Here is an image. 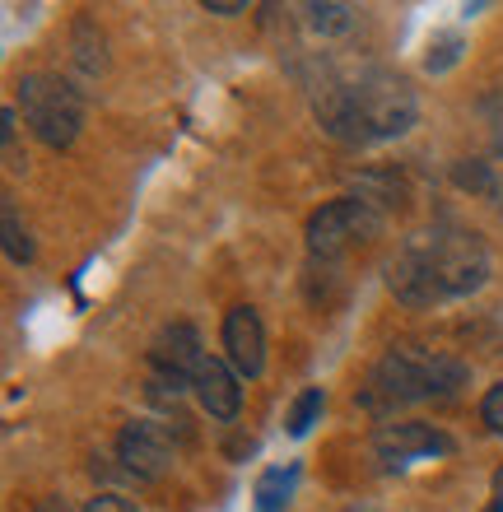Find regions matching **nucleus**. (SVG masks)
<instances>
[{"label":"nucleus","mask_w":503,"mask_h":512,"mask_svg":"<svg viewBox=\"0 0 503 512\" xmlns=\"http://www.w3.org/2000/svg\"><path fill=\"white\" fill-rule=\"evenodd\" d=\"M466 364L452 359L443 350H424V345H392V350L378 359V368L368 373L364 387V410L382 415V410H396V405L410 401H448L466 387Z\"/></svg>","instance_id":"nucleus-1"},{"label":"nucleus","mask_w":503,"mask_h":512,"mask_svg":"<svg viewBox=\"0 0 503 512\" xmlns=\"http://www.w3.org/2000/svg\"><path fill=\"white\" fill-rule=\"evenodd\" d=\"M410 243L420 247V256L429 261V270H434L438 289L448 298L476 294L480 284L490 280V252L480 243V233L457 229V224H438V229H429V233H415Z\"/></svg>","instance_id":"nucleus-2"},{"label":"nucleus","mask_w":503,"mask_h":512,"mask_svg":"<svg viewBox=\"0 0 503 512\" xmlns=\"http://www.w3.org/2000/svg\"><path fill=\"white\" fill-rule=\"evenodd\" d=\"M345 84H350V98H354V108H359V122H364L368 140H396L420 117L415 89L401 75H392V70H359Z\"/></svg>","instance_id":"nucleus-3"},{"label":"nucleus","mask_w":503,"mask_h":512,"mask_svg":"<svg viewBox=\"0 0 503 512\" xmlns=\"http://www.w3.org/2000/svg\"><path fill=\"white\" fill-rule=\"evenodd\" d=\"M19 112L42 145L66 149L84 126V103L61 75H24L19 80Z\"/></svg>","instance_id":"nucleus-4"},{"label":"nucleus","mask_w":503,"mask_h":512,"mask_svg":"<svg viewBox=\"0 0 503 512\" xmlns=\"http://www.w3.org/2000/svg\"><path fill=\"white\" fill-rule=\"evenodd\" d=\"M382 233V210L368 205L364 196H345V201H327L308 219V252L322 256V261H336V256L354 252V247L373 243Z\"/></svg>","instance_id":"nucleus-5"},{"label":"nucleus","mask_w":503,"mask_h":512,"mask_svg":"<svg viewBox=\"0 0 503 512\" xmlns=\"http://www.w3.org/2000/svg\"><path fill=\"white\" fill-rule=\"evenodd\" d=\"M201 359H205V350H201L196 326H187V322L164 326L150 345V368H154L150 387H154V396H177L182 387H191Z\"/></svg>","instance_id":"nucleus-6"},{"label":"nucleus","mask_w":503,"mask_h":512,"mask_svg":"<svg viewBox=\"0 0 503 512\" xmlns=\"http://www.w3.org/2000/svg\"><path fill=\"white\" fill-rule=\"evenodd\" d=\"M117 457L131 475L140 480H159V475L173 466V443H168V433L150 419H136V424H126L122 438H117Z\"/></svg>","instance_id":"nucleus-7"},{"label":"nucleus","mask_w":503,"mask_h":512,"mask_svg":"<svg viewBox=\"0 0 503 512\" xmlns=\"http://www.w3.org/2000/svg\"><path fill=\"white\" fill-rule=\"evenodd\" d=\"M373 447H378V457L387 466H410V461H424V457H448L452 438L429 429V424H382L373 433Z\"/></svg>","instance_id":"nucleus-8"},{"label":"nucleus","mask_w":503,"mask_h":512,"mask_svg":"<svg viewBox=\"0 0 503 512\" xmlns=\"http://www.w3.org/2000/svg\"><path fill=\"white\" fill-rule=\"evenodd\" d=\"M224 354L238 378H261L266 368V326H261L257 308H233L224 317Z\"/></svg>","instance_id":"nucleus-9"},{"label":"nucleus","mask_w":503,"mask_h":512,"mask_svg":"<svg viewBox=\"0 0 503 512\" xmlns=\"http://www.w3.org/2000/svg\"><path fill=\"white\" fill-rule=\"evenodd\" d=\"M387 289H392L406 308H434V303H443V289H438L434 270H429V261L420 256V247L406 243L401 252L392 256V266H387Z\"/></svg>","instance_id":"nucleus-10"},{"label":"nucleus","mask_w":503,"mask_h":512,"mask_svg":"<svg viewBox=\"0 0 503 512\" xmlns=\"http://www.w3.org/2000/svg\"><path fill=\"white\" fill-rule=\"evenodd\" d=\"M191 391H196V401L210 419H233L238 415V405H243V387H238V373L233 364L215 359V354H205L201 368H196V378H191Z\"/></svg>","instance_id":"nucleus-11"},{"label":"nucleus","mask_w":503,"mask_h":512,"mask_svg":"<svg viewBox=\"0 0 503 512\" xmlns=\"http://www.w3.org/2000/svg\"><path fill=\"white\" fill-rule=\"evenodd\" d=\"M313 112L331 140H340V145H368V131H364V122H359V108H354L350 84L345 80L322 84L313 94Z\"/></svg>","instance_id":"nucleus-12"},{"label":"nucleus","mask_w":503,"mask_h":512,"mask_svg":"<svg viewBox=\"0 0 503 512\" xmlns=\"http://www.w3.org/2000/svg\"><path fill=\"white\" fill-rule=\"evenodd\" d=\"M294 480H299V471L289 466V471H266L257 480V512H285V503H289V494H294Z\"/></svg>","instance_id":"nucleus-13"},{"label":"nucleus","mask_w":503,"mask_h":512,"mask_svg":"<svg viewBox=\"0 0 503 512\" xmlns=\"http://www.w3.org/2000/svg\"><path fill=\"white\" fill-rule=\"evenodd\" d=\"M452 182H457L462 191H471V196H485V201H494V196H499V177H494L490 163H480V159L452 163Z\"/></svg>","instance_id":"nucleus-14"},{"label":"nucleus","mask_w":503,"mask_h":512,"mask_svg":"<svg viewBox=\"0 0 503 512\" xmlns=\"http://www.w3.org/2000/svg\"><path fill=\"white\" fill-rule=\"evenodd\" d=\"M303 14H308V24H313L317 33H345V28H354V5H336V0H327V5H303Z\"/></svg>","instance_id":"nucleus-15"},{"label":"nucleus","mask_w":503,"mask_h":512,"mask_svg":"<svg viewBox=\"0 0 503 512\" xmlns=\"http://www.w3.org/2000/svg\"><path fill=\"white\" fill-rule=\"evenodd\" d=\"M322 405H327L322 387H308V391H303L299 401H294V410H289V433H294V438H303V433H308V429L317 424V415H322Z\"/></svg>","instance_id":"nucleus-16"},{"label":"nucleus","mask_w":503,"mask_h":512,"mask_svg":"<svg viewBox=\"0 0 503 512\" xmlns=\"http://www.w3.org/2000/svg\"><path fill=\"white\" fill-rule=\"evenodd\" d=\"M0 219H5V256L10 261H33V243H28V233L19 229V210H14V201H5V210H0Z\"/></svg>","instance_id":"nucleus-17"},{"label":"nucleus","mask_w":503,"mask_h":512,"mask_svg":"<svg viewBox=\"0 0 503 512\" xmlns=\"http://www.w3.org/2000/svg\"><path fill=\"white\" fill-rule=\"evenodd\" d=\"M0 140H5V163H10V168H24V159H19V112L14 108L0 112Z\"/></svg>","instance_id":"nucleus-18"},{"label":"nucleus","mask_w":503,"mask_h":512,"mask_svg":"<svg viewBox=\"0 0 503 512\" xmlns=\"http://www.w3.org/2000/svg\"><path fill=\"white\" fill-rule=\"evenodd\" d=\"M480 419H485V424L503 438V382H494V387L485 391V401H480Z\"/></svg>","instance_id":"nucleus-19"},{"label":"nucleus","mask_w":503,"mask_h":512,"mask_svg":"<svg viewBox=\"0 0 503 512\" xmlns=\"http://www.w3.org/2000/svg\"><path fill=\"white\" fill-rule=\"evenodd\" d=\"M84 512H140L131 499H122V494H98V499L84 503Z\"/></svg>","instance_id":"nucleus-20"},{"label":"nucleus","mask_w":503,"mask_h":512,"mask_svg":"<svg viewBox=\"0 0 503 512\" xmlns=\"http://www.w3.org/2000/svg\"><path fill=\"white\" fill-rule=\"evenodd\" d=\"M205 10H210V14H247V5H233V0H210Z\"/></svg>","instance_id":"nucleus-21"},{"label":"nucleus","mask_w":503,"mask_h":512,"mask_svg":"<svg viewBox=\"0 0 503 512\" xmlns=\"http://www.w3.org/2000/svg\"><path fill=\"white\" fill-rule=\"evenodd\" d=\"M33 512H66V503H61V499H47V503H38Z\"/></svg>","instance_id":"nucleus-22"},{"label":"nucleus","mask_w":503,"mask_h":512,"mask_svg":"<svg viewBox=\"0 0 503 512\" xmlns=\"http://www.w3.org/2000/svg\"><path fill=\"white\" fill-rule=\"evenodd\" d=\"M494 503H503V466L494 471Z\"/></svg>","instance_id":"nucleus-23"},{"label":"nucleus","mask_w":503,"mask_h":512,"mask_svg":"<svg viewBox=\"0 0 503 512\" xmlns=\"http://www.w3.org/2000/svg\"><path fill=\"white\" fill-rule=\"evenodd\" d=\"M485 512H503V503H490V508H485Z\"/></svg>","instance_id":"nucleus-24"},{"label":"nucleus","mask_w":503,"mask_h":512,"mask_svg":"<svg viewBox=\"0 0 503 512\" xmlns=\"http://www.w3.org/2000/svg\"><path fill=\"white\" fill-rule=\"evenodd\" d=\"M345 512H373V508H345Z\"/></svg>","instance_id":"nucleus-25"}]
</instances>
